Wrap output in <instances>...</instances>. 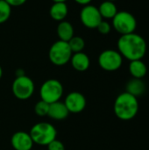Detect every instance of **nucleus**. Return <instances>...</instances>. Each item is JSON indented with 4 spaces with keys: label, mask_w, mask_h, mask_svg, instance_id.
<instances>
[{
    "label": "nucleus",
    "mask_w": 149,
    "mask_h": 150,
    "mask_svg": "<svg viewBox=\"0 0 149 150\" xmlns=\"http://www.w3.org/2000/svg\"><path fill=\"white\" fill-rule=\"evenodd\" d=\"M118 49L122 57L131 61L141 60L147 53V42L138 33L121 35L118 40Z\"/></svg>",
    "instance_id": "nucleus-1"
},
{
    "label": "nucleus",
    "mask_w": 149,
    "mask_h": 150,
    "mask_svg": "<svg viewBox=\"0 0 149 150\" xmlns=\"http://www.w3.org/2000/svg\"><path fill=\"white\" fill-rule=\"evenodd\" d=\"M115 115L122 120H133L139 112V102L136 97L125 91L120 93L114 102Z\"/></svg>",
    "instance_id": "nucleus-2"
},
{
    "label": "nucleus",
    "mask_w": 149,
    "mask_h": 150,
    "mask_svg": "<svg viewBox=\"0 0 149 150\" xmlns=\"http://www.w3.org/2000/svg\"><path fill=\"white\" fill-rule=\"evenodd\" d=\"M29 134L33 143L40 146H47L51 142L55 140L57 131L52 124L47 122H40L32 127Z\"/></svg>",
    "instance_id": "nucleus-3"
},
{
    "label": "nucleus",
    "mask_w": 149,
    "mask_h": 150,
    "mask_svg": "<svg viewBox=\"0 0 149 150\" xmlns=\"http://www.w3.org/2000/svg\"><path fill=\"white\" fill-rule=\"evenodd\" d=\"M73 53L66 41H55L50 47L48 57L50 62L56 66H63L67 64L72 56Z\"/></svg>",
    "instance_id": "nucleus-4"
},
{
    "label": "nucleus",
    "mask_w": 149,
    "mask_h": 150,
    "mask_svg": "<svg viewBox=\"0 0 149 150\" xmlns=\"http://www.w3.org/2000/svg\"><path fill=\"white\" fill-rule=\"evenodd\" d=\"M63 94V86L57 79H48L45 81L40 89V96L41 100L49 105L61 99Z\"/></svg>",
    "instance_id": "nucleus-5"
},
{
    "label": "nucleus",
    "mask_w": 149,
    "mask_h": 150,
    "mask_svg": "<svg viewBox=\"0 0 149 150\" xmlns=\"http://www.w3.org/2000/svg\"><path fill=\"white\" fill-rule=\"evenodd\" d=\"M112 25L121 35L129 34L134 33L137 27V20L135 17L128 11H118L112 18Z\"/></svg>",
    "instance_id": "nucleus-6"
},
{
    "label": "nucleus",
    "mask_w": 149,
    "mask_h": 150,
    "mask_svg": "<svg viewBox=\"0 0 149 150\" xmlns=\"http://www.w3.org/2000/svg\"><path fill=\"white\" fill-rule=\"evenodd\" d=\"M11 91L18 99L25 100L32 96L34 92V83L30 77L25 75L19 76L13 81Z\"/></svg>",
    "instance_id": "nucleus-7"
},
{
    "label": "nucleus",
    "mask_w": 149,
    "mask_h": 150,
    "mask_svg": "<svg viewBox=\"0 0 149 150\" xmlns=\"http://www.w3.org/2000/svg\"><path fill=\"white\" fill-rule=\"evenodd\" d=\"M123 63V57L119 51L107 49L103 51L98 57L99 66L106 71L118 70Z\"/></svg>",
    "instance_id": "nucleus-8"
},
{
    "label": "nucleus",
    "mask_w": 149,
    "mask_h": 150,
    "mask_svg": "<svg viewBox=\"0 0 149 150\" xmlns=\"http://www.w3.org/2000/svg\"><path fill=\"white\" fill-rule=\"evenodd\" d=\"M80 19L84 26L90 29H95L103 20L98 8L94 5H84L80 12Z\"/></svg>",
    "instance_id": "nucleus-9"
},
{
    "label": "nucleus",
    "mask_w": 149,
    "mask_h": 150,
    "mask_svg": "<svg viewBox=\"0 0 149 150\" xmlns=\"http://www.w3.org/2000/svg\"><path fill=\"white\" fill-rule=\"evenodd\" d=\"M64 105L69 112L78 113L84 110L86 106V98L82 93L73 91L67 95Z\"/></svg>",
    "instance_id": "nucleus-10"
},
{
    "label": "nucleus",
    "mask_w": 149,
    "mask_h": 150,
    "mask_svg": "<svg viewBox=\"0 0 149 150\" xmlns=\"http://www.w3.org/2000/svg\"><path fill=\"white\" fill-rule=\"evenodd\" d=\"M11 143L15 150H31L33 146V142L30 134L22 131L13 134Z\"/></svg>",
    "instance_id": "nucleus-11"
},
{
    "label": "nucleus",
    "mask_w": 149,
    "mask_h": 150,
    "mask_svg": "<svg viewBox=\"0 0 149 150\" xmlns=\"http://www.w3.org/2000/svg\"><path fill=\"white\" fill-rule=\"evenodd\" d=\"M69 112L68 111L64 103L57 101L49 105V110L47 116L55 120H62L66 119Z\"/></svg>",
    "instance_id": "nucleus-12"
},
{
    "label": "nucleus",
    "mask_w": 149,
    "mask_h": 150,
    "mask_svg": "<svg viewBox=\"0 0 149 150\" xmlns=\"http://www.w3.org/2000/svg\"><path fill=\"white\" fill-rule=\"evenodd\" d=\"M70 62L73 68L80 72H83L87 70L90 63L89 56L83 52L75 53L74 54H72Z\"/></svg>",
    "instance_id": "nucleus-13"
},
{
    "label": "nucleus",
    "mask_w": 149,
    "mask_h": 150,
    "mask_svg": "<svg viewBox=\"0 0 149 150\" xmlns=\"http://www.w3.org/2000/svg\"><path fill=\"white\" fill-rule=\"evenodd\" d=\"M68 12V5L65 2H56L54 3L50 7L49 15L55 21H63L67 17Z\"/></svg>",
    "instance_id": "nucleus-14"
},
{
    "label": "nucleus",
    "mask_w": 149,
    "mask_h": 150,
    "mask_svg": "<svg viewBox=\"0 0 149 150\" xmlns=\"http://www.w3.org/2000/svg\"><path fill=\"white\" fill-rule=\"evenodd\" d=\"M60 40L68 42L74 36V27L68 21H61L56 29Z\"/></svg>",
    "instance_id": "nucleus-15"
},
{
    "label": "nucleus",
    "mask_w": 149,
    "mask_h": 150,
    "mask_svg": "<svg viewBox=\"0 0 149 150\" xmlns=\"http://www.w3.org/2000/svg\"><path fill=\"white\" fill-rule=\"evenodd\" d=\"M129 71L133 78L142 79L148 72V68L145 62L141 60L131 61L129 64Z\"/></svg>",
    "instance_id": "nucleus-16"
},
{
    "label": "nucleus",
    "mask_w": 149,
    "mask_h": 150,
    "mask_svg": "<svg viewBox=\"0 0 149 150\" xmlns=\"http://www.w3.org/2000/svg\"><path fill=\"white\" fill-rule=\"evenodd\" d=\"M146 85L141 79L133 78L130 80L126 84V92L133 95L134 97H139L145 92Z\"/></svg>",
    "instance_id": "nucleus-17"
},
{
    "label": "nucleus",
    "mask_w": 149,
    "mask_h": 150,
    "mask_svg": "<svg viewBox=\"0 0 149 150\" xmlns=\"http://www.w3.org/2000/svg\"><path fill=\"white\" fill-rule=\"evenodd\" d=\"M98 11L103 18H113L118 12V9L114 2L108 0H105L99 5Z\"/></svg>",
    "instance_id": "nucleus-18"
},
{
    "label": "nucleus",
    "mask_w": 149,
    "mask_h": 150,
    "mask_svg": "<svg viewBox=\"0 0 149 150\" xmlns=\"http://www.w3.org/2000/svg\"><path fill=\"white\" fill-rule=\"evenodd\" d=\"M68 44L72 51V53H79L83 52L85 47V41L82 37L79 36H73L68 41Z\"/></svg>",
    "instance_id": "nucleus-19"
},
{
    "label": "nucleus",
    "mask_w": 149,
    "mask_h": 150,
    "mask_svg": "<svg viewBox=\"0 0 149 150\" xmlns=\"http://www.w3.org/2000/svg\"><path fill=\"white\" fill-rule=\"evenodd\" d=\"M11 13V7L4 1L0 0V24L6 22Z\"/></svg>",
    "instance_id": "nucleus-20"
},
{
    "label": "nucleus",
    "mask_w": 149,
    "mask_h": 150,
    "mask_svg": "<svg viewBox=\"0 0 149 150\" xmlns=\"http://www.w3.org/2000/svg\"><path fill=\"white\" fill-rule=\"evenodd\" d=\"M48 110H49V104L43 100L39 101L34 106V112L40 117L47 116Z\"/></svg>",
    "instance_id": "nucleus-21"
},
{
    "label": "nucleus",
    "mask_w": 149,
    "mask_h": 150,
    "mask_svg": "<svg viewBox=\"0 0 149 150\" xmlns=\"http://www.w3.org/2000/svg\"><path fill=\"white\" fill-rule=\"evenodd\" d=\"M96 29H97V31H98L101 34L105 35V34H108V33L111 32L112 26H111V25H110L107 21L102 20V21L98 24V25H97V27Z\"/></svg>",
    "instance_id": "nucleus-22"
},
{
    "label": "nucleus",
    "mask_w": 149,
    "mask_h": 150,
    "mask_svg": "<svg viewBox=\"0 0 149 150\" xmlns=\"http://www.w3.org/2000/svg\"><path fill=\"white\" fill-rule=\"evenodd\" d=\"M47 150H65V147L61 142L55 139L47 145Z\"/></svg>",
    "instance_id": "nucleus-23"
},
{
    "label": "nucleus",
    "mask_w": 149,
    "mask_h": 150,
    "mask_svg": "<svg viewBox=\"0 0 149 150\" xmlns=\"http://www.w3.org/2000/svg\"><path fill=\"white\" fill-rule=\"evenodd\" d=\"M11 7V6H20L24 4L26 0H4Z\"/></svg>",
    "instance_id": "nucleus-24"
},
{
    "label": "nucleus",
    "mask_w": 149,
    "mask_h": 150,
    "mask_svg": "<svg viewBox=\"0 0 149 150\" xmlns=\"http://www.w3.org/2000/svg\"><path fill=\"white\" fill-rule=\"evenodd\" d=\"M76 3L79 4H82V5H87V4H90V3L92 1V0H74Z\"/></svg>",
    "instance_id": "nucleus-25"
},
{
    "label": "nucleus",
    "mask_w": 149,
    "mask_h": 150,
    "mask_svg": "<svg viewBox=\"0 0 149 150\" xmlns=\"http://www.w3.org/2000/svg\"><path fill=\"white\" fill-rule=\"evenodd\" d=\"M2 76H3V69H2V68H1V66H0V79H1V77H2Z\"/></svg>",
    "instance_id": "nucleus-26"
},
{
    "label": "nucleus",
    "mask_w": 149,
    "mask_h": 150,
    "mask_svg": "<svg viewBox=\"0 0 149 150\" xmlns=\"http://www.w3.org/2000/svg\"><path fill=\"white\" fill-rule=\"evenodd\" d=\"M54 3H56V2H66L67 0H53Z\"/></svg>",
    "instance_id": "nucleus-27"
},
{
    "label": "nucleus",
    "mask_w": 149,
    "mask_h": 150,
    "mask_svg": "<svg viewBox=\"0 0 149 150\" xmlns=\"http://www.w3.org/2000/svg\"><path fill=\"white\" fill-rule=\"evenodd\" d=\"M108 1H112V2H114V1H116V0H108Z\"/></svg>",
    "instance_id": "nucleus-28"
}]
</instances>
